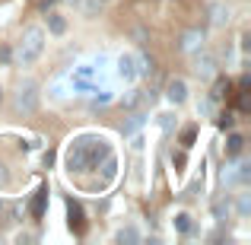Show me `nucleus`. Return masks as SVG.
Instances as JSON below:
<instances>
[{
    "instance_id": "f257e3e1",
    "label": "nucleus",
    "mask_w": 251,
    "mask_h": 245,
    "mask_svg": "<svg viewBox=\"0 0 251 245\" xmlns=\"http://www.w3.org/2000/svg\"><path fill=\"white\" fill-rule=\"evenodd\" d=\"M108 156V143L102 140V137H80V140L70 143V153H67V169L70 172H86L92 169L99 160H105Z\"/></svg>"
},
{
    "instance_id": "f03ea898",
    "label": "nucleus",
    "mask_w": 251,
    "mask_h": 245,
    "mask_svg": "<svg viewBox=\"0 0 251 245\" xmlns=\"http://www.w3.org/2000/svg\"><path fill=\"white\" fill-rule=\"evenodd\" d=\"M42 51H45V29L42 26H29L23 32V38H19L16 51H13V61L19 67H29V64H35L42 57Z\"/></svg>"
},
{
    "instance_id": "7ed1b4c3",
    "label": "nucleus",
    "mask_w": 251,
    "mask_h": 245,
    "mask_svg": "<svg viewBox=\"0 0 251 245\" xmlns=\"http://www.w3.org/2000/svg\"><path fill=\"white\" fill-rule=\"evenodd\" d=\"M13 109L19 115H32L38 109V83L35 80H19L16 92H13Z\"/></svg>"
},
{
    "instance_id": "20e7f679",
    "label": "nucleus",
    "mask_w": 251,
    "mask_h": 245,
    "mask_svg": "<svg viewBox=\"0 0 251 245\" xmlns=\"http://www.w3.org/2000/svg\"><path fill=\"white\" fill-rule=\"evenodd\" d=\"M178 51H184V54L203 51V32H201V29H188L181 38H178Z\"/></svg>"
},
{
    "instance_id": "39448f33",
    "label": "nucleus",
    "mask_w": 251,
    "mask_h": 245,
    "mask_svg": "<svg viewBox=\"0 0 251 245\" xmlns=\"http://www.w3.org/2000/svg\"><path fill=\"white\" fill-rule=\"evenodd\" d=\"M194 54H197V51H194ZM194 74L201 77V80H213V77H216V57L207 54V51L197 54L194 57Z\"/></svg>"
},
{
    "instance_id": "423d86ee",
    "label": "nucleus",
    "mask_w": 251,
    "mask_h": 245,
    "mask_svg": "<svg viewBox=\"0 0 251 245\" xmlns=\"http://www.w3.org/2000/svg\"><path fill=\"white\" fill-rule=\"evenodd\" d=\"M166 96H169L175 105H181L184 99H188V83H184L181 77H172V80L166 83Z\"/></svg>"
},
{
    "instance_id": "0eeeda50",
    "label": "nucleus",
    "mask_w": 251,
    "mask_h": 245,
    "mask_svg": "<svg viewBox=\"0 0 251 245\" xmlns=\"http://www.w3.org/2000/svg\"><path fill=\"white\" fill-rule=\"evenodd\" d=\"M118 77L127 80V83L137 77V57L134 54H121V57H118Z\"/></svg>"
},
{
    "instance_id": "6e6552de",
    "label": "nucleus",
    "mask_w": 251,
    "mask_h": 245,
    "mask_svg": "<svg viewBox=\"0 0 251 245\" xmlns=\"http://www.w3.org/2000/svg\"><path fill=\"white\" fill-rule=\"evenodd\" d=\"M45 201H48V188H38L35 191V197H32V217H35V220H42V214H45Z\"/></svg>"
},
{
    "instance_id": "1a4fd4ad",
    "label": "nucleus",
    "mask_w": 251,
    "mask_h": 245,
    "mask_svg": "<svg viewBox=\"0 0 251 245\" xmlns=\"http://www.w3.org/2000/svg\"><path fill=\"white\" fill-rule=\"evenodd\" d=\"M67 214H70V229H74V233H83V229H86V223H83V210H80V204H74V201H70Z\"/></svg>"
},
{
    "instance_id": "9d476101",
    "label": "nucleus",
    "mask_w": 251,
    "mask_h": 245,
    "mask_svg": "<svg viewBox=\"0 0 251 245\" xmlns=\"http://www.w3.org/2000/svg\"><path fill=\"white\" fill-rule=\"evenodd\" d=\"M48 32L51 35H64V32H67V19H64L61 13H48Z\"/></svg>"
},
{
    "instance_id": "9b49d317",
    "label": "nucleus",
    "mask_w": 251,
    "mask_h": 245,
    "mask_svg": "<svg viewBox=\"0 0 251 245\" xmlns=\"http://www.w3.org/2000/svg\"><path fill=\"white\" fill-rule=\"evenodd\" d=\"M242 147H245V137H242V134H229V140H226V153H229V156H239V153H242Z\"/></svg>"
},
{
    "instance_id": "f8f14e48",
    "label": "nucleus",
    "mask_w": 251,
    "mask_h": 245,
    "mask_svg": "<svg viewBox=\"0 0 251 245\" xmlns=\"http://www.w3.org/2000/svg\"><path fill=\"white\" fill-rule=\"evenodd\" d=\"M226 92H229V80H226V77H216L213 89H210V99H213V102H216V99H223V96H226Z\"/></svg>"
},
{
    "instance_id": "ddd939ff",
    "label": "nucleus",
    "mask_w": 251,
    "mask_h": 245,
    "mask_svg": "<svg viewBox=\"0 0 251 245\" xmlns=\"http://www.w3.org/2000/svg\"><path fill=\"white\" fill-rule=\"evenodd\" d=\"M226 19H229V10H226V6H220V3H216L213 10H210V23H213V26H223Z\"/></svg>"
},
{
    "instance_id": "4468645a",
    "label": "nucleus",
    "mask_w": 251,
    "mask_h": 245,
    "mask_svg": "<svg viewBox=\"0 0 251 245\" xmlns=\"http://www.w3.org/2000/svg\"><path fill=\"white\" fill-rule=\"evenodd\" d=\"M175 229H178V233H191V217L188 214H178L175 217Z\"/></svg>"
},
{
    "instance_id": "2eb2a0df",
    "label": "nucleus",
    "mask_w": 251,
    "mask_h": 245,
    "mask_svg": "<svg viewBox=\"0 0 251 245\" xmlns=\"http://www.w3.org/2000/svg\"><path fill=\"white\" fill-rule=\"evenodd\" d=\"M216 124H220L223 131H229V128H232V124H235V118H232V115H229V111H226V115H220V118H216Z\"/></svg>"
},
{
    "instance_id": "dca6fc26",
    "label": "nucleus",
    "mask_w": 251,
    "mask_h": 245,
    "mask_svg": "<svg viewBox=\"0 0 251 245\" xmlns=\"http://www.w3.org/2000/svg\"><path fill=\"white\" fill-rule=\"evenodd\" d=\"M137 102H140V89H134V92H127V96H124V105H127V109H134Z\"/></svg>"
},
{
    "instance_id": "f3484780",
    "label": "nucleus",
    "mask_w": 251,
    "mask_h": 245,
    "mask_svg": "<svg viewBox=\"0 0 251 245\" xmlns=\"http://www.w3.org/2000/svg\"><path fill=\"white\" fill-rule=\"evenodd\" d=\"M181 143H184V147H191V143H194V128H184L181 131Z\"/></svg>"
},
{
    "instance_id": "a211bd4d",
    "label": "nucleus",
    "mask_w": 251,
    "mask_h": 245,
    "mask_svg": "<svg viewBox=\"0 0 251 245\" xmlns=\"http://www.w3.org/2000/svg\"><path fill=\"white\" fill-rule=\"evenodd\" d=\"M134 239H137L134 229H121V233H118V242H134Z\"/></svg>"
},
{
    "instance_id": "6ab92c4d",
    "label": "nucleus",
    "mask_w": 251,
    "mask_h": 245,
    "mask_svg": "<svg viewBox=\"0 0 251 245\" xmlns=\"http://www.w3.org/2000/svg\"><path fill=\"white\" fill-rule=\"evenodd\" d=\"M140 121H143V115H134V118L127 121V128H124V134H130V131H137V128H140Z\"/></svg>"
},
{
    "instance_id": "aec40b11",
    "label": "nucleus",
    "mask_w": 251,
    "mask_h": 245,
    "mask_svg": "<svg viewBox=\"0 0 251 245\" xmlns=\"http://www.w3.org/2000/svg\"><path fill=\"white\" fill-rule=\"evenodd\" d=\"M10 61H13V51L6 45H0V64H10Z\"/></svg>"
},
{
    "instance_id": "412c9836",
    "label": "nucleus",
    "mask_w": 251,
    "mask_h": 245,
    "mask_svg": "<svg viewBox=\"0 0 251 245\" xmlns=\"http://www.w3.org/2000/svg\"><path fill=\"white\" fill-rule=\"evenodd\" d=\"M92 102H96V105H108L111 102V92H102V96H96Z\"/></svg>"
},
{
    "instance_id": "4be33fe9",
    "label": "nucleus",
    "mask_w": 251,
    "mask_h": 245,
    "mask_svg": "<svg viewBox=\"0 0 251 245\" xmlns=\"http://www.w3.org/2000/svg\"><path fill=\"white\" fill-rule=\"evenodd\" d=\"M0 99H3V92H0Z\"/></svg>"
}]
</instances>
